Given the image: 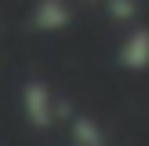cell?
I'll list each match as a JSON object with an SVG mask.
<instances>
[{
	"mask_svg": "<svg viewBox=\"0 0 149 146\" xmlns=\"http://www.w3.org/2000/svg\"><path fill=\"white\" fill-rule=\"evenodd\" d=\"M120 58L131 66V69H142V66H149V33H135V36H127V44H124Z\"/></svg>",
	"mask_w": 149,
	"mask_h": 146,
	"instance_id": "cell-1",
	"label": "cell"
}]
</instances>
